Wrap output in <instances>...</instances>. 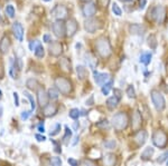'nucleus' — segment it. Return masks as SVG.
<instances>
[{
	"instance_id": "dca6fc26",
	"label": "nucleus",
	"mask_w": 168,
	"mask_h": 166,
	"mask_svg": "<svg viewBox=\"0 0 168 166\" xmlns=\"http://www.w3.org/2000/svg\"><path fill=\"white\" fill-rule=\"evenodd\" d=\"M102 166H117L118 164V156L113 153H106L101 160Z\"/></svg>"
},
{
	"instance_id": "79ce46f5",
	"label": "nucleus",
	"mask_w": 168,
	"mask_h": 166,
	"mask_svg": "<svg viewBox=\"0 0 168 166\" xmlns=\"http://www.w3.org/2000/svg\"><path fill=\"white\" fill-rule=\"evenodd\" d=\"M80 166H98V165L94 160H90V158H83L80 162Z\"/></svg>"
},
{
	"instance_id": "09e8293b",
	"label": "nucleus",
	"mask_w": 168,
	"mask_h": 166,
	"mask_svg": "<svg viewBox=\"0 0 168 166\" xmlns=\"http://www.w3.org/2000/svg\"><path fill=\"white\" fill-rule=\"evenodd\" d=\"M37 130L39 134H44V133L46 132V129H45V125H44V122H41V123L37 125Z\"/></svg>"
},
{
	"instance_id": "c85d7f7f",
	"label": "nucleus",
	"mask_w": 168,
	"mask_h": 166,
	"mask_svg": "<svg viewBox=\"0 0 168 166\" xmlns=\"http://www.w3.org/2000/svg\"><path fill=\"white\" fill-rule=\"evenodd\" d=\"M47 94H48V97H50V100L54 102V100H57L59 96V92L56 89L55 87H50V89L47 90Z\"/></svg>"
},
{
	"instance_id": "58836bf2",
	"label": "nucleus",
	"mask_w": 168,
	"mask_h": 166,
	"mask_svg": "<svg viewBox=\"0 0 168 166\" xmlns=\"http://www.w3.org/2000/svg\"><path fill=\"white\" fill-rule=\"evenodd\" d=\"M5 11H6V15L9 17V18L13 19L14 17H15L16 15V10H15V7L13 6V5H8V6L6 7V9H5Z\"/></svg>"
},
{
	"instance_id": "f03ea898",
	"label": "nucleus",
	"mask_w": 168,
	"mask_h": 166,
	"mask_svg": "<svg viewBox=\"0 0 168 166\" xmlns=\"http://www.w3.org/2000/svg\"><path fill=\"white\" fill-rule=\"evenodd\" d=\"M54 86L63 96H70L74 90L72 80L64 76H58L54 79Z\"/></svg>"
},
{
	"instance_id": "37998d69",
	"label": "nucleus",
	"mask_w": 168,
	"mask_h": 166,
	"mask_svg": "<svg viewBox=\"0 0 168 166\" xmlns=\"http://www.w3.org/2000/svg\"><path fill=\"white\" fill-rule=\"evenodd\" d=\"M168 160V151H165L162 154H160L158 156V158H157V163L159 164H162L165 163V162H167Z\"/></svg>"
},
{
	"instance_id": "4d7b16f0",
	"label": "nucleus",
	"mask_w": 168,
	"mask_h": 166,
	"mask_svg": "<svg viewBox=\"0 0 168 166\" xmlns=\"http://www.w3.org/2000/svg\"><path fill=\"white\" fill-rule=\"evenodd\" d=\"M43 41L44 43H50V41H52V37H50L48 34H45L43 37Z\"/></svg>"
},
{
	"instance_id": "4c0bfd02",
	"label": "nucleus",
	"mask_w": 168,
	"mask_h": 166,
	"mask_svg": "<svg viewBox=\"0 0 168 166\" xmlns=\"http://www.w3.org/2000/svg\"><path fill=\"white\" fill-rule=\"evenodd\" d=\"M61 130H62V125H61L59 123L55 124L54 127L52 128V130L50 132V137H54V136L58 135L59 133H61Z\"/></svg>"
},
{
	"instance_id": "2eb2a0df",
	"label": "nucleus",
	"mask_w": 168,
	"mask_h": 166,
	"mask_svg": "<svg viewBox=\"0 0 168 166\" xmlns=\"http://www.w3.org/2000/svg\"><path fill=\"white\" fill-rule=\"evenodd\" d=\"M66 26V35L69 37H73L78 30V24L74 18H70L67 22L65 24Z\"/></svg>"
},
{
	"instance_id": "a19ab883",
	"label": "nucleus",
	"mask_w": 168,
	"mask_h": 166,
	"mask_svg": "<svg viewBox=\"0 0 168 166\" xmlns=\"http://www.w3.org/2000/svg\"><path fill=\"white\" fill-rule=\"evenodd\" d=\"M50 143L54 145V152L56 154H62V145L61 141H57L55 139H50Z\"/></svg>"
},
{
	"instance_id": "c9c22d12",
	"label": "nucleus",
	"mask_w": 168,
	"mask_h": 166,
	"mask_svg": "<svg viewBox=\"0 0 168 166\" xmlns=\"http://www.w3.org/2000/svg\"><path fill=\"white\" fill-rule=\"evenodd\" d=\"M147 40H148V46L150 47V49L155 50L157 48V38L155 35H150Z\"/></svg>"
},
{
	"instance_id": "bb28decb",
	"label": "nucleus",
	"mask_w": 168,
	"mask_h": 166,
	"mask_svg": "<svg viewBox=\"0 0 168 166\" xmlns=\"http://www.w3.org/2000/svg\"><path fill=\"white\" fill-rule=\"evenodd\" d=\"M26 87L29 90H37L38 87H39L38 80L35 79V78H28L27 81H26Z\"/></svg>"
},
{
	"instance_id": "1a4fd4ad",
	"label": "nucleus",
	"mask_w": 168,
	"mask_h": 166,
	"mask_svg": "<svg viewBox=\"0 0 168 166\" xmlns=\"http://www.w3.org/2000/svg\"><path fill=\"white\" fill-rule=\"evenodd\" d=\"M52 30L57 38H64L66 36V26L63 20H57L52 26Z\"/></svg>"
},
{
	"instance_id": "c756f323",
	"label": "nucleus",
	"mask_w": 168,
	"mask_h": 166,
	"mask_svg": "<svg viewBox=\"0 0 168 166\" xmlns=\"http://www.w3.org/2000/svg\"><path fill=\"white\" fill-rule=\"evenodd\" d=\"M117 141L115 139H106V141H103V147L106 148V149H109V151H112V149H114L117 147Z\"/></svg>"
},
{
	"instance_id": "338daca9",
	"label": "nucleus",
	"mask_w": 168,
	"mask_h": 166,
	"mask_svg": "<svg viewBox=\"0 0 168 166\" xmlns=\"http://www.w3.org/2000/svg\"><path fill=\"white\" fill-rule=\"evenodd\" d=\"M82 1H85V2H87V1H90V0H82Z\"/></svg>"
},
{
	"instance_id": "2f4dec72",
	"label": "nucleus",
	"mask_w": 168,
	"mask_h": 166,
	"mask_svg": "<svg viewBox=\"0 0 168 166\" xmlns=\"http://www.w3.org/2000/svg\"><path fill=\"white\" fill-rule=\"evenodd\" d=\"M24 95L27 97L28 100H29V103H30V111H34L35 109H36V107H37V104H36V100L34 99V96L31 95L30 92H28L27 90H25V92H24Z\"/></svg>"
},
{
	"instance_id": "b1692460",
	"label": "nucleus",
	"mask_w": 168,
	"mask_h": 166,
	"mask_svg": "<svg viewBox=\"0 0 168 166\" xmlns=\"http://www.w3.org/2000/svg\"><path fill=\"white\" fill-rule=\"evenodd\" d=\"M72 137H73V132H72V129L70 128L69 126H65L64 127V135H63V137H62V143L64 145H69Z\"/></svg>"
},
{
	"instance_id": "a878e982",
	"label": "nucleus",
	"mask_w": 168,
	"mask_h": 166,
	"mask_svg": "<svg viewBox=\"0 0 168 166\" xmlns=\"http://www.w3.org/2000/svg\"><path fill=\"white\" fill-rule=\"evenodd\" d=\"M59 66L66 73H72V65L71 62L69 60V58H62L59 60Z\"/></svg>"
},
{
	"instance_id": "cd10ccee",
	"label": "nucleus",
	"mask_w": 168,
	"mask_h": 166,
	"mask_svg": "<svg viewBox=\"0 0 168 166\" xmlns=\"http://www.w3.org/2000/svg\"><path fill=\"white\" fill-rule=\"evenodd\" d=\"M34 55H35V57L38 58V59H43L44 58V56H45V49H44V47H43V45L41 43V41L38 43V45L36 46V48H35Z\"/></svg>"
},
{
	"instance_id": "6e6552de",
	"label": "nucleus",
	"mask_w": 168,
	"mask_h": 166,
	"mask_svg": "<svg viewBox=\"0 0 168 166\" xmlns=\"http://www.w3.org/2000/svg\"><path fill=\"white\" fill-rule=\"evenodd\" d=\"M36 97H37V104L41 106L42 108H44L45 106L50 104V97H48V94L45 90L43 86L38 87L37 92H36Z\"/></svg>"
},
{
	"instance_id": "412c9836",
	"label": "nucleus",
	"mask_w": 168,
	"mask_h": 166,
	"mask_svg": "<svg viewBox=\"0 0 168 166\" xmlns=\"http://www.w3.org/2000/svg\"><path fill=\"white\" fill-rule=\"evenodd\" d=\"M13 32L16 39L18 41H22V39H24V28L19 22H14L13 24Z\"/></svg>"
},
{
	"instance_id": "5fc2aeb1",
	"label": "nucleus",
	"mask_w": 168,
	"mask_h": 166,
	"mask_svg": "<svg viewBox=\"0 0 168 166\" xmlns=\"http://www.w3.org/2000/svg\"><path fill=\"white\" fill-rule=\"evenodd\" d=\"M35 138L37 139V141H46V137H45L43 134H39V133L35 134Z\"/></svg>"
},
{
	"instance_id": "a18cd8bd",
	"label": "nucleus",
	"mask_w": 168,
	"mask_h": 166,
	"mask_svg": "<svg viewBox=\"0 0 168 166\" xmlns=\"http://www.w3.org/2000/svg\"><path fill=\"white\" fill-rule=\"evenodd\" d=\"M112 11H113V13H114L115 16H121L122 15L121 8H120L117 3H113V5H112Z\"/></svg>"
},
{
	"instance_id": "5701e85b",
	"label": "nucleus",
	"mask_w": 168,
	"mask_h": 166,
	"mask_svg": "<svg viewBox=\"0 0 168 166\" xmlns=\"http://www.w3.org/2000/svg\"><path fill=\"white\" fill-rule=\"evenodd\" d=\"M76 74H78V77L80 80H84L86 79L87 76H89V70L85 66H82V65H78L76 67Z\"/></svg>"
},
{
	"instance_id": "f3484780",
	"label": "nucleus",
	"mask_w": 168,
	"mask_h": 166,
	"mask_svg": "<svg viewBox=\"0 0 168 166\" xmlns=\"http://www.w3.org/2000/svg\"><path fill=\"white\" fill-rule=\"evenodd\" d=\"M93 77H94V81L97 83V85L102 87L106 83H108L109 80H111L110 78V75L108 73H99V71H93Z\"/></svg>"
},
{
	"instance_id": "0e129e2a",
	"label": "nucleus",
	"mask_w": 168,
	"mask_h": 166,
	"mask_svg": "<svg viewBox=\"0 0 168 166\" xmlns=\"http://www.w3.org/2000/svg\"><path fill=\"white\" fill-rule=\"evenodd\" d=\"M2 99V92H1V89H0V100Z\"/></svg>"
},
{
	"instance_id": "de8ad7c7",
	"label": "nucleus",
	"mask_w": 168,
	"mask_h": 166,
	"mask_svg": "<svg viewBox=\"0 0 168 166\" xmlns=\"http://www.w3.org/2000/svg\"><path fill=\"white\" fill-rule=\"evenodd\" d=\"M31 113H33L31 111H22V114H20V117H22V120L28 119V118H29V116L31 115Z\"/></svg>"
},
{
	"instance_id": "7ed1b4c3",
	"label": "nucleus",
	"mask_w": 168,
	"mask_h": 166,
	"mask_svg": "<svg viewBox=\"0 0 168 166\" xmlns=\"http://www.w3.org/2000/svg\"><path fill=\"white\" fill-rule=\"evenodd\" d=\"M95 50L102 59H109L112 55V46L109 39L106 37H100L95 41Z\"/></svg>"
},
{
	"instance_id": "39448f33",
	"label": "nucleus",
	"mask_w": 168,
	"mask_h": 166,
	"mask_svg": "<svg viewBox=\"0 0 168 166\" xmlns=\"http://www.w3.org/2000/svg\"><path fill=\"white\" fill-rule=\"evenodd\" d=\"M150 97H151V102H153V105L155 109L158 113H162V111L166 109V99L165 96L162 95V92H159L158 89H151L150 92Z\"/></svg>"
},
{
	"instance_id": "774afa93",
	"label": "nucleus",
	"mask_w": 168,
	"mask_h": 166,
	"mask_svg": "<svg viewBox=\"0 0 168 166\" xmlns=\"http://www.w3.org/2000/svg\"><path fill=\"white\" fill-rule=\"evenodd\" d=\"M166 165H167V166H168V160H167V162H166Z\"/></svg>"
},
{
	"instance_id": "3c124183",
	"label": "nucleus",
	"mask_w": 168,
	"mask_h": 166,
	"mask_svg": "<svg viewBox=\"0 0 168 166\" xmlns=\"http://www.w3.org/2000/svg\"><path fill=\"white\" fill-rule=\"evenodd\" d=\"M97 1L99 3V6H101L102 8H106L110 3V0H97Z\"/></svg>"
},
{
	"instance_id": "0eeeda50",
	"label": "nucleus",
	"mask_w": 168,
	"mask_h": 166,
	"mask_svg": "<svg viewBox=\"0 0 168 166\" xmlns=\"http://www.w3.org/2000/svg\"><path fill=\"white\" fill-rule=\"evenodd\" d=\"M150 13H151V18L159 25L162 24L166 18V9L162 6H156L155 8H153Z\"/></svg>"
},
{
	"instance_id": "c03bdc74",
	"label": "nucleus",
	"mask_w": 168,
	"mask_h": 166,
	"mask_svg": "<svg viewBox=\"0 0 168 166\" xmlns=\"http://www.w3.org/2000/svg\"><path fill=\"white\" fill-rule=\"evenodd\" d=\"M97 126L99 127V128H102V129L109 128V126H110V122H109L108 119L100 120L99 123H97Z\"/></svg>"
},
{
	"instance_id": "20e7f679",
	"label": "nucleus",
	"mask_w": 168,
	"mask_h": 166,
	"mask_svg": "<svg viewBox=\"0 0 168 166\" xmlns=\"http://www.w3.org/2000/svg\"><path fill=\"white\" fill-rule=\"evenodd\" d=\"M151 141L155 147L165 149L168 146V133L162 128L155 129L151 134Z\"/></svg>"
},
{
	"instance_id": "680f3d73",
	"label": "nucleus",
	"mask_w": 168,
	"mask_h": 166,
	"mask_svg": "<svg viewBox=\"0 0 168 166\" xmlns=\"http://www.w3.org/2000/svg\"><path fill=\"white\" fill-rule=\"evenodd\" d=\"M2 113H3V109H2V106L0 105V118L2 117Z\"/></svg>"
},
{
	"instance_id": "9b49d317",
	"label": "nucleus",
	"mask_w": 168,
	"mask_h": 166,
	"mask_svg": "<svg viewBox=\"0 0 168 166\" xmlns=\"http://www.w3.org/2000/svg\"><path fill=\"white\" fill-rule=\"evenodd\" d=\"M52 15L55 17L57 20H63V19H65L69 15V10L66 8L65 6H63V5H57L53 8L52 10Z\"/></svg>"
},
{
	"instance_id": "e2e57ef3",
	"label": "nucleus",
	"mask_w": 168,
	"mask_h": 166,
	"mask_svg": "<svg viewBox=\"0 0 168 166\" xmlns=\"http://www.w3.org/2000/svg\"><path fill=\"white\" fill-rule=\"evenodd\" d=\"M120 1H122V2H132L134 0H120Z\"/></svg>"
},
{
	"instance_id": "8fccbe9b",
	"label": "nucleus",
	"mask_w": 168,
	"mask_h": 166,
	"mask_svg": "<svg viewBox=\"0 0 168 166\" xmlns=\"http://www.w3.org/2000/svg\"><path fill=\"white\" fill-rule=\"evenodd\" d=\"M113 96H115L117 98H119L120 100H121V98H122L121 89H119V88H114V89H113Z\"/></svg>"
},
{
	"instance_id": "6e6d98bb",
	"label": "nucleus",
	"mask_w": 168,
	"mask_h": 166,
	"mask_svg": "<svg viewBox=\"0 0 168 166\" xmlns=\"http://www.w3.org/2000/svg\"><path fill=\"white\" fill-rule=\"evenodd\" d=\"M85 105H86V106H92V105H94V97H93V96H91L90 98L86 99Z\"/></svg>"
},
{
	"instance_id": "f257e3e1",
	"label": "nucleus",
	"mask_w": 168,
	"mask_h": 166,
	"mask_svg": "<svg viewBox=\"0 0 168 166\" xmlns=\"http://www.w3.org/2000/svg\"><path fill=\"white\" fill-rule=\"evenodd\" d=\"M111 125L117 132H122L129 127L130 125V116L127 111H120L115 113L111 118Z\"/></svg>"
},
{
	"instance_id": "9d476101",
	"label": "nucleus",
	"mask_w": 168,
	"mask_h": 166,
	"mask_svg": "<svg viewBox=\"0 0 168 166\" xmlns=\"http://www.w3.org/2000/svg\"><path fill=\"white\" fill-rule=\"evenodd\" d=\"M101 27H102L101 21H100L99 19H95V18H89L86 21H85V24H84V28H85V30H86L89 34H93V32H95L97 30H99Z\"/></svg>"
},
{
	"instance_id": "13d9d810",
	"label": "nucleus",
	"mask_w": 168,
	"mask_h": 166,
	"mask_svg": "<svg viewBox=\"0 0 168 166\" xmlns=\"http://www.w3.org/2000/svg\"><path fill=\"white\" fill-rule=\"evenodd\" d=\"M147 3V0H139V8L140 9H143L145 6H146Z\"/></svg>"
},
{
	"instance_id": "423d86ee",
	"label": "nucleus",
	"mask_w": 168,
	"mask_h": 166,
	"mask_svg": "<svg viewBox=\"0 0 168 166\" xmlns=\"http://www.w3.org/2000/svg\"><path fill=\"white\" fill-rule=\"evenodd\" d=\"M142 124H143L142 114H141V111H140L136 109V111H134V113H132V115H131V117H130L131 129H132L134 133H137L138 130L141 129Z\"/></svg>"
},
{
	"instance_id": "4468645a",
	"label": "nucleus",
	"mask_w": 168,
	"mask_h": 166,
	"mask_svg": "<svg viewBox=\"0 0 168 166\" xmlns=\"http://www.w3.org/2000/svg\"><path fill=\"white\" fill-rule=\"evenodd\" d=\"M50 55L53 57H59L63 54V45L59 41H52L48 46Z\"/></svg>"
},
{
	"instance_id": "864d4df0",
	"label": "nucleus",
	"mask_w": 168,
	"mask_h": 166,
	"mask_svg": "<svg viewBox=\"0 0 168 166\" xmlns=\"http://www.w3.org/2000/svg\"><path fill=\"white\" fill-rule=\"evenodd\" d=\"M13 95H14V103H15V106H16V107H18L19 105H20V104H19V103H20V100H19L18 94H17L16 92H14Z\"/></svg>"
},
{
	"instance_id": "f704fd0d",
	"label": "nucleus",
	"mask_w": 168,
	"mask_h": 166,
	"mask_svg": "<svg viewBox=\"0 0 168 166\" xmlns=\"http://www.w3.org/2000/svg\"><path fill=\"white\" fill-rule=\"evenodd\" d=\"M126 94L130 99H136L137 94H136V89H134V85H128L127 88H126Z\"/></svg>"
},
{
	"instance_id": "052dcab7",
	"label": "nucleus",
	"mask_w": 168,
	"mask_h": 166,
	"mask_svg": "<svg viewBox=\"0 0 168 166\" xmlns=\"http://www.w3.org/2000/svg\"><path fill=\"white\" fill-rule=\"evenodd\" d=\"M73 139H74V141H72V145H73V146H75V145H76V144L78 143V141H80V136H78H78H75V137H74Z\"/></svg>"
},
{
	"instance_id": "ea45409f",
	"label": "nucleus",
	"mask_w": 168,
	"mask_h": 166,
	"mask_svg": "<svg viewBox=\"0 0 168 166\" xmlns=\"http://www.w3.org/2000/svg\"><path fill=\"white\" fill-rule=\"evenodd\" d=\"M50 166H62L63 162H62V160H61V157L52 156L50 160Z\"/></svg>"
},
{
	"instance_id": "473e14b6",
	"label": "nucleus",
	"mask_w": 168,
	"mask_h": 166,
	"mask_svg": "<svg viewBox=\"0 0 168 166\" xmlns=\"http://www.w3.org/2000/svg\"><path fill=\"white\" fill-rule=\"evenodd\" d=\"M69 117L73 120H78L81 117V111L78 108H71L69 111Z\"/></svg>"
},
{
	"instance_id": "6ab92c4d",
	"label": "nucleus",
	"mask_w": 168,
	"mask_h": 166,
	"mask_svg": "<svg viewBox=\"0 0 168 166\" xmlns=\"http://www.w3.org/2000/svg\"><path fill=\"white\" fill-rule=\"evenodd\" d=\"M155 155V148L153 146H147L146 148H143V151L140 154V160L142 162H148L153 158Z\"/></svg>"
},
{
	"instance_id": "7c9ffc66",
	"label": "nucleus",
	"mask_w": 168,
	"mask_h": 166,
	"mask_svg": "<svg viewBox=\"0 0 168 166\" xmlns=\"http://www.w3.org/2000/svg\"><path fill=\"white\" fill-rule=\"evenodd\" d=\"M112 86H113V80H109L108 83H106L101 87V92L104 96H108L110 94V92L112 90Z\"/></svg>"
},
{
	"instance_id": "e433bc0d",
	"label": "nucleus",
	"mask_w": 168,
	"mask_h": 166,
	"mask_svg": "<svg viewBox=\"0 0 168 166\" xmlns=\"http://www.w3.org/2000/svg\"><path fill=\"white\" fill-rule=\"evenodd\" d=\"M9 64H10V67H9V76L11 77V78H17V74H16V66H15V60H14V58H10V62H9Z\"/></svg>"
},
{
	"instance_id": "aec40b11",
	"label": "nucleus",
	"mask_w": 168,
	"mask_h": 166,
	"mask_svg": "<svg viewBox=\"0 0 168 166\" xmlns=\"http://www.w3.org/2000/svg\"><path fill=\"white\" fill-rule=\"evenodd\" d=\"M10 47H11V41H10L9 37L8 36H3L0 39V52L2 55H6L7 52L10 50Z\"/></svg>"
},
{
	"instance_id": "49530a36",
	"label": "nucleus",
	"mask_w": 168,
	"mask_h": 166,
	"mask_svg": "<svg viewBox=\"0 0 168 166\" xmlns=\"http://www.w3.org/2000/svg\"><path fill=\"white\" fill-rule=\"evenodd\" d=\"M67 163H69L70 166H80V162L76 158H74V157H69L67 158Z\"/></svg>"
},
{
	"instance_id": "a211bd4d",
	"label": "nucleus",
	"mask_w": 168,
	"mask_h": 166,
	"mask_svg": "<svg viewBox=\"0 0 168 166\" xmlns=\"http://www.w3.org/2000/svg\"><path fill=\"white\" fill-rule=\"evenodd\" d=\"M82 13H83L84 17L89 18H93L94 15L97 13V6L93 2H87L86 5H84L82 8Z\"/></svg>"
},
{
	"instance_id": "ddd939ff",
	"label": "nucleus",
	"mask_w": 168,
	"mask_h": 166,
	"mask_svg": "<svg viewBox=\"0 0 168 166\" xmlns=\"http://www.w3.org/2000/svg\"><path fill=\"white\" fill-rule=\"evenodd\" d=\"M147 138H148V133L145 129H140L138 130L134 136V143L136 144L137 147H141L146 144Z\"/></svg>"
},
{
	"instance_id": "69168bd1",
	"label": "nucleus",
	"mask_w": 168,
	"mask_h": 166,
	"mask_svg": "<svg viewBox=\"0 0 168 166\" xmlns=\"http://www.w3.org/2000/svg\"><path fill=\"white\" fill-rule=\"evenodd\" d=\"M43 1H45V2H50V0H43Z\"/></svg>"
},
{
	"instance_id": "603ef678",
	"label": "nucleus",
	"mask_w": 168,
	"mask_h": 166,
	"mask_svg": "<svg viewBox=\"0 0 168 166\" xmlns=\"http://www.w3.org/2000/svg\"><path fill=\"white\" fill-rule=\"evenodd\" d=\"M38 40H31L30 43H29V49L31 50V51H34L35 50V48H36V46L38 45Z\"/></svg>"
},
{
	"instance_id": "bf43d9fd",
	"label": "nucleus",
	"mask_w": 168,
	"mask_h": 166,
	"mask_svg": "<svg viewBox=\"0 0 168 166\" xmlns=\"http://www.w3.org/2000/svg\"><path fill=\"white\" fill-rule=\"evenodd\" d=\"M80 128V122H78V120H75L74 124H73V129H74L75 132L78 130V129Z\"/></svg>"
},
{
	"instance_id": "393cba45",
	"label": "nucleus",
	"mask_w": 168,
	"mask_h": 166,
	"mask_svg": "<svg viewBox=\"0 0 168 166\" xmlns=\"http://www.w3.org/2000/svg\"><path fill=\"white\" fill-rule=\"evenodd\" d=\"M151 58H153L151 52H142L139 57V62L145 66H148L151 62Z\"/></svg>"
},
{
	"instance_id": "4be33fe9",
	"label": "nucleus",
	"mask_w": 168,
	"mask_h": 166,
	"mask_svg": "<svg viewBox=\"0 0 168 166\" xmlns=\"http://www.w3.org/2000/svg\"><path fill=\"white\" fill-rule=\"evenodd\" d=\"M120 102H121V100H120L119 98H117L115 96H111V97H109V98L106 99V107H108L109 111H114V109L118 108Z\"/></svg>"
},
{
	"instance_id": "72a5a7b5",
	"label": "nucleus",
	"mask_w": 168,
	"mask_h": 166,
	"mask_svg": "<svg viewBox=\"0 0 168 166\" xmlns=\"http://www.w3.org/2000/svg\"><path fill=\"white\" fill-rule=\"evenodd\" d=\"M143 31H145V28L141 27L140 25L134 24V25L130 26V32L132 35H142Z\"/></svg>"
},
{
	"instance_id": "f8f14e48",
	"label": "nucleus",
	"mask_w": 168,
	"mask_h": 166,
	"mask_svg": "<svg viewBox=\"0 0 168 166\" xmlns=\"http://www.w3.org/2000/svg\"><path fill=\"white\" fill-rule=\"evenodd\" d=\"M59 106L58 104L56 103H50V104L45 106L44 108H42V111H43V115L47 118H50V117H54L57 113H58Z\"/></svg>"
}]
</instances>
